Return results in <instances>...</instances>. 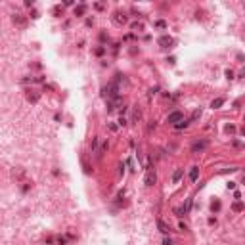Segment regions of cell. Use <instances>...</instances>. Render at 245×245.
Instances as JSON below:
<instances>
[{
  "instance_id": "3",
  "label": "cell",
  "mask_w": 245,
  "mask_h": 245,
  "mask_svg": "<svg viewBox=\"0 0 245 245\" xmlns=\"http://www.w3.org/2000/svg\"><path fill=\"white\" fill-rule=\"evenodd\" d=\"M155 172H148V176H146V186H153L155 184Z\"/></svg>"
},
{
  "instance_id": "17",
  "label": "cell",
  "mask_w": 245,
  "mask_h": 245,
  "mask_svg": "<svg viewBox=\"0 0 245 245\" xmlns=\"http://www.w3.org/2000/svg\"><path fill=\"white\" fill-rule=\"evenodd\" d=\"M243 180H245V178H243Z\"/></svg>"
},
{
  "instance_id": "16",
  "label": "cell",
  "mask_w": 245,
  "mask_h": 245,
  "mask_svg": "<svg viewBox=\"0 0 245 245\" xmlns=\"http://www.w3.org/2000/svg\"><path fill=\"white\" fill-rule=\"evenodd\" d=\"M163 243H165V245H174V243H172L171 240H165V241H163Z\"/></svg>"
},
{
  "instance_id": "12",
  "label": "cell",
  "mask_w": 245,
  "mask_h": 245,
  "mask_svg": "<svg viewBox=\"0 0 245 245\" xmlns=\"http://www.w3.org/2000/svg\"><path fill=\"white\" fill-rule=\"evenodd\" d=\"M197 117H201V109H195V111H193V115H192V119H190V122H192V121H195Z\"/></svg>"
},
{
  "instance_id": "15",
  "label": "cell",
  "mask_w": 245,
  "mask_h": 245,
  "mask_svg": "<svg viewBox=\"0 0 245 245\" xmlns=\"http://www.w3.org/2000/svg\"><path fill=\"white\" fill-rule=\"evenodd\" d=\"M218 209H220V203H218V201L213 203V211H218Z\"/></svg>"
},
{
  "instance_id": "7",
  "label": "cell",
  "mask_w": 245,
  "mask_h": 245,
  "mask_svg": "<svg viewBox=\"0 0 245 245\" xmlns=\"http://www.w3.org/2000/svg\"><path fill=\"white\" fill-rule=\"evenodd\" d=\"M14 23L19 25V27H25V19L21 17V14H16V16H14Z\"/></svg>"
},
{
  "instance_id": "8",
  "label": "cell",
  "mask_w": 245,
  "mask_h": 245,
  "mask_svg": "<svg viewBox=\"0 0 245 245\" xmlns=\"http://www.w3.org/2000/svg\"><path fill=\"white\" fill-rule=\"evenodd\" d=\"M222 103H224V98H216V100L211 101V107H213V109H218Z\"/></svg>"
},
{
  "instance_id": "14",
  "label": "cell",
  "mask_w": 245,
  "mask_h": 245,
  "mask_svg": "<svg viewBox=\"0 0 245 245\" xmlns=\"http://www.w3.org/2000/svg\"><path fill=\"white\" fill-rule=\"evenodd\" d=\"M241 209H243V205H241L240 201H238V203H234V211H241Z\"/></svg>"
},
{
  "instance_id": "2",
  "label": "cell",
  "mask_w": 245,
  "mask_h": 245,
  "mask_svg": "<svg viewBox=\"0 0 245 245\" xmlns=\"http://www.w3.org/2000/svg\"><path fill=\"white\" fill-rule=\"evenodd\" d=\"M207 146H209V142H207V140H201V142H195V144L192 146V151H193V153H199V151H203V149L207 148Z\"/></svg>"
},
{
  "instance_id": "11",
  "label": "cell",
  "mask_w": 245,
  "mask_h": 245,
  "mask_svg": "<svg viewBox=\"0 0 245 245\" xmlns=\"http://www.w3.org/2000/svg\"><path fill=\"white\" fill-rule=\"evenodd\" d=\"M188 125H190V121H184V119H182V121L178 122V125H174V127H176V128H186Z\"/></svg>"
},
{
  "instance_id": "10",
  "label": "cell",
  "mask_w": 245,
  "mask_h": 245,
  "mask_svg": "<svg viewBox=\"0 0 245 245\" xmlns=\"http://www.w3.org/2000/svg\"><path fill=\"white\" fill-rule=\"evenodd\" d=\"M84 10H86V8H84L82 4H80L79 8H75V16H82V14H84Z\"/></svg>"
},
{
  "instance_id": "4",
  "label": "cell",
  "mask_w": 245,
  "mask_h": 245,
  "mask_svg": "<svg viewBox=\"0 0 245 245\" xmlns=\"http://www.w3.org/2000/svg\"><path fill=\"white\" fill-rule=\"evenodd\" d=\"M159 44L163 46V48H167L169 44H172V38H171V37H167V35H165V37H161V38H159Z\"/></svg>"
},
{
  "instance_id": "6",
  "label": "cell",
  "mask_w": 245,
  "mask_h": 245,
  "mask_svg": "<svg viewBox=\"0 0 245 245\" xmlns=\"http://www.w3.org/2000/svg\"><path fill=\"white\" fill-rule=\"evenodd\" d=\"M113 21L117 23V25H122V23H127V17L122 16V14H115V17H113Z\"/></svg>"
},
{
  "instance_id": "1",
  "label": "cell",
  "mask_w": 245,
  "mask_h": 245,
  "mask_svg": "<svg viewBox=\"0 0 245 245\" xmlns=\"http://www.w3.org/2000/svg\"><path fill=\"white\" fill-rule=\"evenodd\" d=\"M182 117H184V115H182L180 111H174V113H171V115L167 117V122H171V125H178V122L182 121Z\"/></svg>"
},
{
  "instance_id": "5",
  "label": "cell",
  "mask_w": 245,
  "mask_h": 245,
  "mask_svg": "<svg viewBox=\"0 0 245 245\" xmlns=\"http://www.w3.org/2000/svg\"><path fill=\"white\" fill-rule=\"evenodd\" d=\"M197 176H199V167H192V171H190V180L195 182Z\"/></svg>"
},
{
  "instance_id": "9",
  "label": "cell",
  "mask_w": 245,
  "mask_h": 245,
  "mask_svg": "<svg viewBox=\"0 0 245 245\" xmlns=\"http://www.w3.org/2000/svg\"><path fill=\"white\" fill-rule=\"evenodd\" d=\"M157 228H159L161 232H163V234H167V232H169V226H167V224L163 222V220H157Z\"/></svg>"
},
{
  "instance_id": "13",
  "label": "cell",
  "mask_w": 245,
  "mask_h": 245,
  "mask_svg": "<svg viewBox=\"0 0 245 245\" xmlns=\"http://www.w3.org/2000/svg\"><path fill=\"white\" fill-rule=\"evenodd\" d=\"M180 176H182V171H176L174 174H172V182H178L180 180Z\"/></svg>"
}]
</instances>
